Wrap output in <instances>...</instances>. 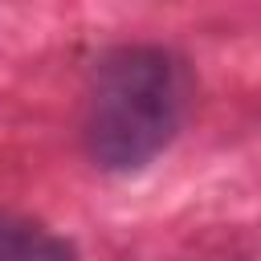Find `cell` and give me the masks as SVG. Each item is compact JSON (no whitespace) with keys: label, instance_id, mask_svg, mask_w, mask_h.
I'll use <instances>...</instances> for the list:
<instances>
[{"label":"cell","instance_id":"7a4b0ae2","mask_svg":"<svg viewBox=\"0 0 261 261\" xmlns=\"http://www.w3.org/2000/svg\"><path fill=\"white\" fill-rule=\"evenodd\" d=\"M0 261H73V249L49 228L0 212Z\"/></svg>","mask_w":261,"mask_h":261},{"label":"cell","instance_id":"6da1fadb","mask_svg":"<svg viewBox=\"0 0 261 261\" xmlns=\"http://www.w3.org/2000/svg\"><path fill=\"white\" fill-rule=\"evenodd\" d=\"M188 102L184 65L151 45L114 49L94 69L86 143L102 167H143L175 135Z\"/></svg>","mask_w":261,"mask_h":261}]
</instances>
